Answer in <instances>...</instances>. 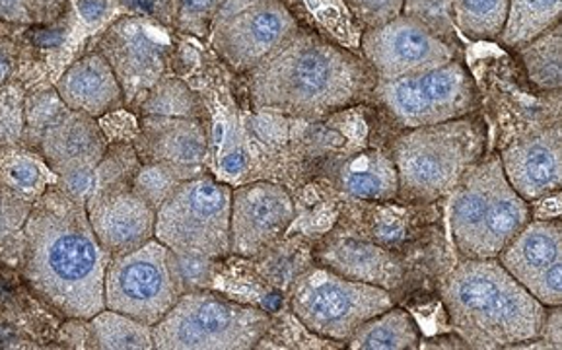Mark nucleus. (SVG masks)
Returning <instances> with one entry per match:
<instances>
[{
	"mask_svg": "<svg viewBox=\"0 0 562 350\" xmlns=\"http://www.w3.org/2000/svg\"><path fill=\"white\" fill-rule=\"evenodd\" d=\"M26 224V276L37 296L65 316H98L105 309L111 256L95 238L82 201L49 191L32 206Z\"/></svg>",
	"mask_w": 562,
	"mask_h": 350,
	"instance_id": "nucleus-1",
	"label": "nucleus"
},
{
	"mask_svg": "<svg viewBox=\"0 0 562 350\" xmlns=\"http://www.w3.org/2000/svg\"><path fill=\"white\" fill-rule=\"evenodd\" d=\"M375 80L367 60L299 30L249 70V98L257 110L317 120L362 102Z\"/></svg>",
	"mask_w": 562,
	"mask_h": 350,
	"instance_id": "nucleus-2",
	"label": "nucleus"
},
{
	"mask_svg": "<svg viewBox=\"0 0 562 350\" xmlns=\"http://www.w3.org/2000/svg\"><path fill=\"white\" fill-rule=\"evenodd\" d=\"M442 300L469 349H512L537 339L547 314L498 259H465L443 281Z\"/></svg>",
	"mask_w": 562,
	"mask_h": 350,
	"instance_id": "nucleus-3",
	"label": "nucleus"
},
{
	"mask_svg": "<svg viewBox=\"0 0 562 350\" xmlns=\"http://www.w3.org/2000/svg\"><path fill=\"white\" fill-rule=\"evenodd\" d=\"M485 125L477 117L407 128L393 143L397 195L407 203H432L450 195L463 173L485 153Z\"/></svg>",
	"mask_w": 562,
	"mask_h": 350,
	"instance_id": "nucleus-4",
	"label": "nucleus"
},
{
	"mask_svg": "<svg viewBox=\"0 0 562 350\" xmlns=\"http://www.w3.org/2000/svg\"><path fill=\"white\" fill-rule=\"evenodd\" d=\"M450 224L465 259H496L531 221V208L504 176L498 156L479 160L450 191Z\"/></svg>",
	"mask_w": 562,
	"mask_h": 350,
	"instance_id": "nucleus-5",
	"label": "nucleus"
},
{
	"mask_svg": "<svg viewBox=\"0 0 562 350\" xmlns=\"http://www.w3.org/2000/svg\"><path fill=\"white\" fill-rule=\"evenodd\" d=\"M269 327L271 317L263 309L206 291L188 292L154 325V349H256Z\"/></svg>",
	"mask_w": 562,
	"mask_h": 350,
	"instance_id": "nucleus-6",
	"label": "nucleus"
},
{
	"mask_svg": "<svg viewBox=\"0 0 562 350\" xmlns=\"http://www.w3.org/2000/svg\"><path fill=\"white\" fill-rule=\"evenodd\" d=\"M232 189L196 173L156 211L154 238L176 253L221 259L231 253Z\"/></svg>",
	"mask_w": 562,
	"mask_h": 350,
	"instance_id": "nucleus-7",
	"label": "nucleus"
},
{
	"mask_svg": "<svg viewBox=\"0 0 562 350\" xmlns=\"http://www.w3.org/2000/svg\"><path fill=\"white\" fill-rule=\"evenodd\" d=\"M290 308L312 334L331 341H349L360 325L393 308V298L384 286L352 281L317 267L300 276Z\"/></svg>",
	"mask_w": 562,
	"mask_h": 350,
	"instance_id": "nucleus-8",
	"label": "nucleus"
},
{
	"mask_svg": "<svg viewBox=\"0 0 562 350\" xmlns=\"http://www.w3.org/2000/svg\"><path fill=\"white\" fill-rule=\"evenodd\" d=\"M372 95L405 128L460 120L479 108L477 84L461 59L395 80H375Z\"/></svg>",
	"mask_w": 562,
	"mask_h": 350,
	"instance_id": "nucleus-9",
	"label": "nucleus"
},
{
	"mask_svg": "<svg viewBox=\"0 0 562 350\" xmlns=\"http://www.w3.org/2000/svg\"><path fill=\"white\" fill-rule=\"evenodd\" d=\"M209 32L222 59L249 72L296 34L299 24L282 0H218Z\"/></svg>",
	"mask_w": 562,
	"mask_h": 350,
	"instance_id": "nucleus-10",
	"label": "nucleus"
},
{
	"mask_svg": "<svg viewBox=\"0 0 562 350\" xmlns=\"http://www.w3.org/2000/svg\"><path fill=\"white\" fill-rule=\"evenodd\" d=\"M168 248L154 238L125 256L111 257L105 271V309L120 312L140 324H158L178 302Z\"/></svg>",
	"mask_w": 562,
	"mask_h": 350,
	"instance_id": "nucleus-11",
	"label": "nucleus"
},
{
	"mask_svg": "<svg viewBox=\"0 0 562 350\" xmlns=\"http://www.w3.org/2000/svg\"><path fill=\"white\" fill-rule=\"evenodd\" d=\"M360 49L378 80H395L423 70L442 67L460 59V47H452L426 30L417 20L400 14L384 26L368 27Z\"/></svg>",
	"mask_w": 562,
	"mask_h": 350,
	"instance_id": "nucleus-12",
	"label": "nucleus"
},
{
	"mask_svg": "<svg viewBox=\"0 0 562 350\" xmlns=\"http://www.w3.org/2000/svg\"><path fill=\"white\" fill-rule=\"evenodd\" d=\"M294 221V203L286 189L267 181L232 191L231 251L256 257L281 238Z\"/></svg>",
	"mask_w": 562,
	"mask_h": 350,
	"instance_id": "nucleus-13",
	"label": "nucleus"
},
{
	"mask_svg": "<svg viewBox=\"0 0 562 350\" xmlns=\"http://www.w3.org/2000/svg\"><path fill=\"white\" fill-rule=\"evenodd\" d=\"M85 206L95 238L111 257L125 256L154 239L156 211L133 188L103 185Z\"/></svg>",
	"mask_w": 562,
	"mask_h": 350,
	"instance_id": "nucleus-14",
	"label": "nucleus"
},
{
	"mask_svg": "<svg viewBox=\"0 0 562 350\" xmlns=\"http://www.w3.org/2000/svg\"><path fill=\"white\" fill-rule=\"evenodd\" d=\"M102 55L120 80L125 100H135L160 82L164 47L133 18L120 20L102 39Z\"/></svg>",
	"mask_w": 562,
	"mask_h": 350,
	"instance_id": "nucleus-15",
	"label": "nucleus"
},
{
	"mask_svg": "<svg viewBox=\"0 0 562 350\" xmlns=\"http://www.w3.org/2000/svg\"><path fill=\"white\" fill-rule=\"evenodd\" d=\"M501 163L506 180L524 201L537 203L557 195L562 183L561 127L553 125L516 140L504 150Z\"/></svg>",
	"mask_w": 562,
	"mask_h": 350,
	"instance_id": "nucleus-16",
	"label": "nucleus"
},
{
	"mask_svg": "<svg viewBox=\"0 0 562 350\" xmlns=\"http://www.w3.org/2000/svg\"><path fill=\"white\" fill-rule=\"evenodd\" d=\"M43 155L63 178L82 171H94L105 156V137L94 117L72 112L67 105L45 127Z\"/></svg>",
	"mask_w": 562,
	"mask_h": 350,
	"instance_id": "nucleus-17",
	"label": "nucleus"
},
{
	"mask_svg": "<svg viewBox=\"0 0 562 350\" xmlns=\"http://www.w3.org/2000/svg\"><path fill=\"white\" fill-rule=\"evenodd\" d=\"M138 155L146 163H170L199 171L206 156L205 128L193 117L146 115L140 125Z\"/></svg>",
	"mask_w": 562,
	"mask_h": 350,
	"instance_id": "nucleus-18",
	"label": "nucleus"
},
{
	"mask_svg": "<svg viewBox=\"0 0 562 350\" xmlns=\"http://www.w3.org/2000/svg\"><path fill=\"white\" fill-rule=\"evenodd\" d=\"M57 95L72 112L102 117L120 110L125 95L102 53H92L77 60L57 82Z\"/></svg>",
	"mask_w": 562,
	"mask_h": 350,
	"instance_id": "nucleus-19",
	"label": "nucleus"
},
{
	"mask_svg": "<svg viewBox=\"0 0 562 350\" xmlns=\"http://www.w3.org/2000/svg\"><path fill=\"white\" fill-rule=\"evenodd\" d=\"M496 259L516 281L528 286L551 267L562 263L561 221H529Z\"/></svg>",
	"mask_w": 562,
	"mask_h": 350,
	"instance_id": "nucleus-20",
	"label": "nucleus"
},
{
	"mask_svg": "<svg viewBox=\"0 0 562 350\" xmlns=\"http://www.w3.org/2000/svg\"><path fill=\"white\" fill-rule=\"evenodd\" d=\"M347 342L355 350H411L420 347V334L405 309L390 308L360 325Z\"/></svg>",
	"mask_w": 562,
	"mask_h": 350,
	"instance_id": "nucleus-21",
	"label": "nucleus"
},
{
	"mask_svg": "<svg viewBox=\"0 0 562 350\" xmlns=\"http://www.w3.org/2000/svg\"><path fill=\"white\" fill-rule=\"evenodd\" d=\"M325 261L331 271L342 274L352 281L370 282L382 286V282L397 276V263L385 253L384 249L357 244V241H341L333 246L325 253Z\"/></svg>",
	"mask_w": 562,
	"mask_h": 350,
	"instance_id": "nucleus-22",
	"label": "nucleus"
},
{
	"mask_svg": "<svg viewBox=\"0 0 562 350\" xmlns=\"http://www.w3.org/2000/svg\"><path fill=\"white\" fill-rule=\"evenodd\" d=\"M562 0H508V16L498 42L521 49L561 24Z\"/></svg>",
	"mask_w": 562,
	"mask_h": 350,
	"instance_id": "nucleus-23",
	"label": "nucleus"
},
{
	"mask_svg": "<svg viewBox=\"0 0 562 350\" xmlns=\"http://www.w3.org/2000/svg\"><path fill=\"white\" fill-rule=\"evenodd\" d=\"M342 188L350 195L370 201H387L397 195V173L392 158L378 153L358 156L342 171Z\"/></svg>",
	"mask_w": 562,
	"mask_h": 350,
	"instance_id": "nucleus-24",
	"label": "nucleus"
},
{
	"mask_svg": "<svg viewBox=\"0 0 562 350\" xmlns=\"http://www.w3.org/2000/svg\"><path fill=\"white\" fill-rule=\"evenodd\" d=\"M90 331L98 349H154L153 327L120 312L102 309L98 316L92 317Z\"/></svg>",
	"mask_w": 562,
	"mask_h": 350,
	"instance_id": "nucleus-25",
	"label": "nucleus"
},
{
	"mask_svg": "<svg viewBox=\"0 0 562 350\" xmlns=\"http://www.w3.org/2000/svg\"><path fill=\"white\" fill-rule=\"evenodd\" d=\"M508 0H453V24L473 42H491L503 34Z\"/></svg>",
	"mask_w": 562,
	"mask_h": 350,
	"instance_id": "nucleus-26",
	"label": "nucleus"
},
{
	"mask_svg": "<svg viewBox=\"0 0 562 350\" xmlns=\"http://www.w3.org/2000/svg\"><path fill=\"white\" fill-rule=\"evenodd\" d=\"M561 24H557L520 49L528 77L541 90H559L561 88Z\"/></svg>",
	"mask_w": 562,
	"mask_h": 350,
	"instance_id": "nucleus-27",
	"label": "nucleus"
},
{
	"mask_svg": "<svg viewBox=\"0 0 562 350\" xmlns=\"http://www.w3.org/2000/svg\"><path fill=\"white\" fill-rule=\"evenodd\" d=\"M199 171L186 170L170 163H145L135 176L133 189L135 193L143 196L154 211L162 205L166 196L170 195L179 183L188 178H193Z\"/></svg>",
	"mask_w": 562,
	"mask_h": 350,
	"instance_id": "nucleus-28",
	"label": "nucleus"
},
{
	"mask_svg": "<svg viewBox=\"0 0 562 350\" xmlns=\"http://www.w3.org/2000/svg\"><path fill=\"white\" fill-rule=\"evenodd\" d=\"M401 14L417 20L448 45L460 47L453 24V0H403Z\"/></svg>",
	"mask_w": 562,
	"mask_h": 350,
	"instance_id": "nucleus-29",
	"label": "nucleus"
},
{
	"mask_svg": "<svg viewBox=\"0 0 562 350\" xmlns=\"http://www.w3.org/2000/svg\"><path fill=\"white\" fill-rule=\"evenodd\" d=\"M195 95L186 86L176 80L158 82L145 102L146 115H173V117H193L196 120Z\"/></svg>",
	"mask_w": 562,
	"mask_h": 350,
	"instance_id": "nucleus-30",
	"label": "nucleus"
},
{
	"mask_svg": "<svg viewBox=\"0 0 562 350\" xmlns=\"http://www.w3.org/2000/svg\"><path fill=\"white\" fill-rule=\"evenodd\" d=\"M168 263L179 294L206 291L213 284L214 259L176 253L168 249Z\"/></svg>",
	"mask_w": 562,
	"mask_h": 350,
	"instance_id": "nucleus-31",
	"label": "nucleus"
},
{
	"mask_svg": "<svg viewBox=\"0 0 562 350\" xmlns=\"http://www.w3.org/2000/svg\"><path fill=\"white\" fill-rule=\"evenodd\" d=\"M65 0H0V20L20 26H43L57 20Z\"/></svg>",
	"mask_w": 562,
	"mask_h": 350,
	"instance_id": "nucleus-32",
	"label": "nucleus"
},
{
	"mask_svg": "<svg viewBox=\"0 0 562 350\" xmlns=\"http://www.w3.org/2000/svg\"><path fill=\"white\" fill-rule=\"evenodd\" d=\"M164 4L170 20L183 32L203 37L211 30L218 0H166Z\"/></svg>",
	"mask_w": 562,
	"mask_h": 350,
	"instance_id": "nucleus-33",
	"label": "nucleus"
},
{
	"mask_svg": "<svg viewBox=\"0 0 562 350\" xmlns=\"http://www.w3.org/2000/svg\"><path fill=\"white\" fill-rule=\"evenodd\" d=\"M32 203L22 191L9 183H0V241L9 238L26 224L32 213Z\"/></svg>",
	"mask_w": 562,
	"mask_h": 350,
	"instance_id": "nucleus-34",
	"label": "nucleus"
},
{
	"mask_svg": "<svg viewBox=\"0 0 562 350\" xmlns=\"http://www.w3.org/2000/svg\"><path fill=\"white\" fill-rule=\"evenodd\" d=\"M345 4L368 27L384 26L403 10V0H345Z\"/></svg>",
	"mask_w": 562,
	"mask_h": 350,
	"instance_id": "nucleus-35",
	"label": "nucleus"
},
{
	"mask_svg": "<svg viewBox=\"0 0 562 350\" xmlns=\"http://www.w3.org/2000/svg\"><path fill=\"white\" fill-rule=\"evenodd\" d=\"M7 183L22 193H34L42 188V171L26 158H16L7 166Z\"/></svg>",
	"mask_w": 562,
	"mask_h": 350,
	"instance_id": "nucleus-36",
	"label": "nucleus"
},
{
	"mask_svg": "<svg viewBox=\"0 0 562 350\" xmlns=\"http://www.w3.org/2000/svg\"><path fill=\"white\" fill-rule=\"evenodd\" d=\"M539 337L551 347V350L562 349L561 306L547 308L546 319H543V325H541Z\"/></svg>",
	"mask_w": 562,
	"mask_h": 350,
	"instance_id": "nucleus-37",
	"label": "nucleus"
},
{
	"mask_svg": "<svg viewBox=\"0 0 562 350\" xmlns=\"http://www.w3.org/2000/svg\"><path fill=\"white\" fill-rule=\"evenodd\" d=\"M246 166L247 158L244 150H232V153H228V155L222 158V171H224V173H231V176H236L239 171L246 170Z\"/></svg>",
	"mask_w": 562,
	"mask_h": 350,
	"instance_id": "nucleus-38",
	"label": "nucleus"
},
{
	"mask_svg": "<svg viewBox=\"0 0 562 350\" xmlns=\"http://www.w3.org/2000/svg\"><path fill=\"white\" fill-rule=\"evenodd\" d=\"M420 347H423V349H469L468 342L463 341L460 335H458V339H452V337H438V339L425 342V345H420Z\"/></svg>",
	"mask_w": 562,
	"mask_h": 350,
	"instance_id": "nucleus-39",
	"label": "nucleus"
},
{
	"mask_svg": "<svg viewBox=\"0 0 562 350\" xmlns=\"http://www.w3.org/2000/svg\"><path fill=\"white\" fill-rule=\"evenodd\" d=\"M10 72V63L2 53H0V84L7 80V77H9Z\"/></svg>",
	"mask_w": 562,
	"mask_h": 350,
	"instance_id": "nucleus-40",
	"label": "nucleus"
}]
</instances>
